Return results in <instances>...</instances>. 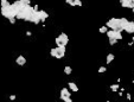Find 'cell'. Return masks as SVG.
<instances>
[{
  "instance_id": "obj_29",
  "label": "cell",
  "mask_w": 134,
  "mask_h": 102,
  "mask_svg": "<svg viewBox=\"0 0 134 102\" xmlns=\"http://www.w3.org/2000/svg\"><path fill=\"white\" fill-rule=\"evenodd\" d=\"M10 99H11V100H16V96H14V95H11Z\"/></svg>"
},
{
  "instance_id": "obj_13",
  "label": "cell",
  "mask_w": 134,
  "mask_h": 102,
  "mask_svg": "<svg viewBox=\"0 0 134 102\" xmlns=\"http://www.w3.org/2000/svg\"><path fill=\"white\" fill-rule=\"evenodd\" d=\"M69 89H70L71 92H78V87H77L74 82H70V83H69Z\"/></svg>"
},
{
  "instance_id": "obj_20",
  "label": "cell",
  "mask_w": 134,
  "mask_h": 102,
  "mask_svg": "<svg viewBox=\"0 0 134 102\" xmlns=\"http://www.w3.org/2000/svg\"><path fill=\"white\" fill-rule=\"evenodd\" d=\"M50 55H51L52 57H56V55H57V49L56 48L51 49V50H50Z\"/></svg>"
},
{
  "instance_id": "obj_8",
  "label": "cell",
  "mask_w": 134,
  "mask_h": 102,
  "mask_svg": "<svg viewBox=\"0 0 134 102\" xmlns=\"http://www.w3.org/2000/svg\"><path fill=\"white\" fill-rule=\"evenodd\" d=\"M125 31L128 33H134V21H128V24L125 27Z\"/></svg>"
},
{
  "instance_id": "obj_9",
  "label": "cell",
  "mask_w": 134,
  "mask_h": 102,
  "mask_svg": "<svg viewBox=\"0 0 134 102\" xmlns=\"http://www.w3.org/2000/svg\"><path fill=\"white\" fill-rule=\"evenodd\" d=\"M59 38H61V42H62V45H66L69 42V38L68 36H66L64 32H62V33L59 34Z\"/></svg>"
},
{
  "instance_id": "obj_31",
  "label": "cell",
  "mask_w": 134,
  "mask_h": 102,
  "mask_svg": "<svg viewBox=\"0 0 134 102\" xmlns=\"http://www.w3.org/2000/svg\"><path fill=\"white\" fill-rule=\"evenodd\" d=\"M133 13H134V7H133Z\"/></svg>"
},
{
  "instance_id": "obj_14",
  "label": "cell",
  "mask_w": 134,
  "mask_h": 102,
  "mask_svg": "<svg viewBox=\"0 0 134 102\" xmlns=\"http://www.w3.org/2000/svg\"><path fill=\"white\" fill-rule=\"evenodd\" d=\"M16 18H17V19H23V20H24V19H25L24 11H19V12L17 13V16H16Z\"/></svg>"
},
{
  "instance_id": "obj_6",
  "label": "cell",
  "mask_w": 134,
  "mask_h": 102,
  "mask_svg": "<svg viewBox=\"0 0 134 102\" xmlns=\"http://www.w3.org/2000/svg\"><path fill=\"white\" fill-rule=\"evenodd\" d=\"M39 11H34L33 13H32V16L30 17V19H29V21L30 23H34V24H39L41 23V18H39V13H38Z\"/></svg>"
},
{
  "instance_id": "obj_24",
  "label": "cell",
  "mask_w": 134,
  "mask_h": 102,
  "mask_svg": "<svg viewBox=\"0 0 134 102\" xmlns=\"http://www.w3.org/2000/svg\"><path fill=\"white\" fill-rule=\"evenodd\" d=\"M106 70H107V69L104 68V67H100V69H99V72H101V74H102V72H106Z\"/></svg>"
},
{
  "instance_id": "obj_17",
  "label": "cell",
  "mask_w": 134,
  "mask_h": 102,
  "mask_svg": "<svg viewBox=\"0 0 134 102\" xmlns=\"http://www.w3.org/2000/svg\"><path fill=\"white\" fill-rule=\"evenodd\" d=\"M112 61H114V55L113 54H109L108 56H107V63L109 64V63H112Z\"/></svg>"
},
{
  "instance_id": "obj_3",
  "label": "cell",
  "mask_w": 134,
  "mask_h": 102,
  "mask_svg": "<svg viewBox=\"0 0 134 102\" xmlns=\"http://www.w3.org/2000/svg\"><path fill=\"white\" fill-rule=\"evenodd\" d=\"M26 6V4L24 3V0H17V1H14L13 4H12V7H13V10L16 11V12H19V11H23L24 10V7Z\"/></svg>"
},
{
  "instance_id": "obj_21",
  "label": "cell",
  "mask_w": 134,
  "mask_h": 102,
  "mask_svg": "<svg viewBox=\"0 0 134 102\" xmlns=\"http://www.w3.org/2000/svg\"><path fill=\"white\" fill-rule=\"evenodd\" d=\"M110 89H112L113 92H117V90H119V84H112L110 85Z\"/></svg>"
},
{
  "instance_id": "obj_18",
  "label": "cell",
  "mask_w": 134,
  "mask_h": 102,
  "mask_svg": "<svg viewBox=\"0 0 134 102\" xmlns=\"http://www.w3.org/2000/svg\"><path fill=\"white\" fill-rule=\"evenodd\" d=\"M64 72H65L66 75H70L72 72V69L70 68V67H65V68H64Z\"/></svg>"
},
{
  "instance_id": "obj_23",
  "label": "cell",
  "mask_w": 134,
  "mask_h": 102,
  "mask_svg": "<svg viewBox=\"0 0 134 102\" xmlns=\"http://www.w3.org/2000/svg\"><path fill=\"white\" fill-rule=\"evenodd\" d=\"M55 42H56V44H57V46H59V45H62V42H61V38L59 37H57L55 39Z\"/></svg>"
},
{
  "instance_id": "obj_15",
  "label": "cell",
  "mask_w": 134,
  "mask_h": 102,
  "mask_svg": "<svg viewBox=\"0 0 134 102\" xmlns=\"http://www.w3.org/2000/svg\"><path fill=\"white\" fill-rule=\"evenodd\" d=\"M0 6L1 7H8L11 6V4L7 1V0H0Z\"/></svg>"
},
{
  "instance_id": "obj_2",
  "label": "cell",
  "mask_w": 134,
  "mask_h": 102,
  "mask_svg": "<svg viewBox=\"0 0 134 102\" xmlns=\"http://www.w3.org/2000/svg\"><path fill=\"white\" fill-rule=\"evenodd\" d=\"M1 14L5 18H7V19H11V18H16L17 12L13 10L12 4H11V6H8V7H1Z\"/></svg>"
},
{
  "instance_id": "obj_25",
  "label": "cell",
  "mask_w": 134,
  "mask_h": 102,
  "mask_svg": "<svg viewBox=\"0 0 134 102\" xmlns=\"http://www.w3.org/2000/svg\"><path fill=\"white\" fill-rule=\"evenodd\" d=\"M76 6H82V1L81 0H76Z\"/></svg>"
},
{
  "instance_id": "obj_22",
  "label": "cell",
  "mask_w": 134,
  "mask_h": 102,
  "mask_svg": "<svg viewBox=\"0 0 134 102\" xmlns=\"http://www.w3.org/2000/svg\"><path fill=\"white\" fill-rule=\"evenodd\" d=\"M116 42H117V39H115V38H109L110 45H115V44H116Z\"/></svg>"
},
{
  "instance_id": "obj_16",
  "label": "cell",
  "mask_w": 134,
  "mask_h": 102,
  "mask_svg": "<svg viewBox=\"0 0 134 102\" xmlns=\"http://www.w3.org/2000/svg\"><path fill=\"white\" fill-rule=\"evenodd\" d=\"M120 21H121V25H122V27H124V30H125L126 25L128 24V20L126 19V18H120Z\"/></svg>"
},
{
  "instance_id": "obj_32",
  "label": "cell",
  "mask_w": 134,
  "mask_h": 102,
  "mask_svg": "<svg viewBox=\"0 0 134 102\" xmlns=\"http://www.w3.org/2000/svg\"><path fill=\"white\" fill-rule=\"evenodd\" d=\"M133 43H134V37H133Z\"/></svg>"
},
{
  "instance_id": "obj_7",
  "label": "cell",
  "mask_w": 134,
  "mask_h": 102,
  "mask_svg": "<svg viewBox=\"0 0 134 102\" xmlns=\"http://www.w3.org/2000/svg\"><path fill=\"white\" fill-rule=\"evenodd\" d=\"M121 6L127 7V8H133L134 3H133V0H121Z\"/></svg>"
},
{
  "instance_id": "obj_28",
  "label": "cell",
  "mask_w": 134,
  "mask_h": 102,
  "mask_svg": "<svg viewBox=\"0 0 134 102\" xmlns=\"http://www.w3.org/2000/svg\"><path fill=\"white\" fill-rule=\"evenodd\" d=\"M33 10H34V11H39V10H38V5H36V6H33Z\"/></svg>"
},
{
  "instance_id": "obj_26",
  "label": "cell",
  "mask_w": 134,
  "mask_h": 102,
  "mask_svg": "<svg viewBox=\"0 0 134 102\" xmlns=\"http://www.w3.org/2000/svg\"><path fill=\"white\" fill-rule=\"evenodd\" d=\"M16 19H17V18H11V19H8V20H10L11 24H14V23H16Z\"/></svg>"
},
{
  "instance_id": "obj_4",
  "label": "cell",
  "mask_w": 134,
  "mask_h": 102,
  "mask_svg": "<svg viewBox=\"0 0 134 102\" xmlns=\"http://www.w3.org/2000/svg\"><path fill=\"white\" fill-rule=\"evenodd\" d=\"M106 34L108 36V38H115V39H117V41L122 39V34H121V32L115 31V30H112V29H110L109 31H107Z\"/></svg>"
},
{
  "instance_id": "obj_27",
  "label": "cell",
  "mask_w": 134,
  "mask_h": 102,
  "mask_svg": "<svg viewBox=\"0 0 134 102\" xmlns=\"http://www.w3.org/2000/svg\"><path fill=\"white\" fill-rule=\"evenodd\" d=\"M24 3L26 4V5H30V4H31V1H30V0H24Z\"/></svg>"
},
{
  "instance_id": "obj_12",
  "label": "cell",
  "mask_w": 134,
  "mask_h": 102,
  "mask_svg": "<svg viewBox=\"0 0 134 102\" xmlns=\"http://www.w3.org/2000/svg\"><path fill=\"white\" fill-rule=\"evenodd\" d=\"M38 13H39V18H41V20H42V21H45V20H46V19H48L49 14L46 13L45 11H39Z\"/></svg>"
},
{
  "instance_id": "obj_30",
  "label": "cell",
  "mask_w": 134,
  "mask_h": 102,
  "mask_svg": "<svg viewBox=\"0 0 134 102\" xmlns=\"http://www.w3.org/2000/svg\"><path fill=\"white\" fill-rule=\"evenodd\" d=\"M127 99H128V100L132 99V97H131V94H127Z\"/></svg>"
},
{
  "instance_id": "obj_10",
  "label": "cell",
  "mask_w": 134,
  "mask_h": 102,
  "mask_svg": "<svg viewBox=\"0 0 134 102\" xmlns=\"http://www.w3.org/2000/svg\"><path fill=\"white\" fill-rule=\"evenodd\" d=\"M70 95H71V94H70V92H69L68 89L66 88H63L62 90H61V99H64V97H70Z\"/></svg>"
},
{
  "instance_id": "obj_1",
  "label": "cell",
  "mask_w": 134,
  "mask_h": 102,
  "mask_svg": "<svg viewBox=\"0 0 134 102\" xmlns=\"http://www.w3.org/2000/svg\"><path fill=\"white\" fill-rule=\"evenodd\" d=\"M107 27H109L112 30H115V31H119V32H122L124 27L121 25V21H120V18H112L109 20L107 21Z\"/></svg>"
},
{
  "instance_id": "obj_5",
  "label": "cell",
  "mask_w": 134,
  "mask_h": 102,
  "mask_svg": "<svg viewBox=\"0 0 134 102\" xmlns=\"http://www.w3.org/2000/svg\"><path fill=\"white\" fill-rule=\"evenodd\" d=\"M57 55H56V58L57 59H61V58L64 57V55H65V51H66V45H59L57 46Z\"/></svg>"
},
{
  "instance_id": "obj_11",
  "label": "cell",
  "mask_w": 134,
  "mask_h": 102,
  "mask_svg": "<svg viewBox=\"0 0 134 102\" xmlns=\"http://www.w3.org/2000/svg\"><path fill=\"white\" fill-rule=\"evenodd\" d=\"M16 62H17L18 65H24L25 63H26V58H25L24 56H18L17 59H16Z\"/></svg>"
},
{
  "instance_id": "obj_19",
  "label": "cell",
  "mask_w": 134,
  "mask_h": 102,
  "mask_svg": "<svg viewBox=\"0 0 134 102\" xmlns=\"http://www.w3.org/2000/svg\"><path fill=\"white\" fill-rule=\"evenodd\" d=\"M99 31H100L101 33H107V31H108V29H107V25H104V26H101Z\"/></svg>"
}]
</instances>
